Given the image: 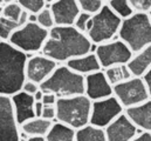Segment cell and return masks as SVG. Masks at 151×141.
<instances>
[{
	"label": "cell",
	"mask_w": 151,
	"mask_h": 141,
	"mask_svg": "<svg viewBox=\"0 0 151 141\" xmlns=\"http://www.w3.org/2000/svg\"><path fill=\"white\" fill-rule=\"evenodd\" d=\"M28 141H47L46 137H29Z\"/></svg>",
	"instance_id": "obj_40"
},
{
	"label": "cell",
	"mask_w": 151,
	"mask_h": 141,
	"mask_svg": "<svg viewBox=\"0 0 151 141\" xmlns=\"http://www.w3.org/2000/svg\"><path fill=\"white\" fill-rule=\"evenodd\" d=\"M46 1V5L48 6V5H50V4H53L54 1H56V0H45Z\"/></svg>",
	"instance_id": "obj_42"
},
{
	"label": "cell",
	"mask_w": 151,
	"mask_h": 141,
	"mask_svg": "<svg viewBox=\"0 0 151 141\" xmlns=\"http://www.w3.org/2000/svg\"><path fill=\"white\" fill-rule=\"evenodd\" d=\"M37 14H33V13H29L28 14V23H37Z\"/></svg>",
	"instance_id": "obj_41"
},
{
	"label": "cell",
	"mask_w": 151,
	"mask_h": 141,
	"mask_svg": "<svg viewBox=\"0 0 151 141\" xmlns=\"http://www.w3.org/2000/svg\"><path fill=\"white\" fill-rule=\"evenodd\" d=\"M43 93H53L58 98L84 94V76L72 70L66 64L58 65L53 73L40 85Z\"/></svg>",
	"instance_id": "obj_3"
},
{
	"label": "cell",
	"mask_w": 151,
	"mask_h": 141,
	"mask_svg": "<svg viewBox=\"0 0 151 141\" xmlns=\"http://www.w3.org/2000/svg\"><path fill=\"white\" fill-rule=\"evenodd\" d=\"M91 41L74 26H54L48 31L41 53L52 60L67 63L70 59L90 53Z\"/></svg>",
	"instance_id": "obj_1"
},
{
	"label": "cell",
	"mask_w": 151,
	"mask_h": 141,
	"mask_svg": "<svg viewBox=\"0 0 151 141\" xmlns=\"http://www.w3.org/2000/svg\"><path fill=\"white\" fill-rule=\"evenodd\" d=\"M129 2L135 12L147 13L151 8V0H129Z\"/></svg>",
	"instance_id": "obj_31"
},
{
	"label": "cell",
	"mask_w": 151,
	"mask_h": 141,
	"mask_svg": "<svg viewBox=\"0 0 151 141\" xmlns=\"http://www.w3.org/2000/svg\"><path fill=\"white\" fill-rule=\"evenodd\" d=\"M150 134H151V132H150Z\"/></svg>",
	"instance_id": "obj_47"
},
{
	"label": "cell",
	"mask_w": 151,
	"mask_h": 141,
	"mask_svg": "<svg viewBox=\"0 0 151 141\" xmlns=\"http://www.w3.org/2000/svg\"><path fill=\"white\" fill-rule=\"evenodd\" d=\"M104 75L107 78V80L109 81V84L111 86H116L128 79H130L132 76L130 70L128 68L127 64L125 65H115V66H110L108 68H104Z\"/></svg>",
	"instance_id": "obj_23"
},
{
	"label": "cell",
	"mask_w": 151,
	"mask_h": 141,
	"mask_svg": "<svg viewBox=\"0 0 151 141\" xmlns=\"http://www.w3.org/2000/svg\"><path fill=\"white\" fill-rule=\"evenodd\" d=\"M14 1H17V0H1V2H4V4H8V2H14Z\"/></svg>",
	"instance_id": "obj_43"
},
{
	"label": "cell",
	"mask_w": 151,
	"mask_h": 141,
	"mask_svg": "<svg viewBox=\"0 0 151 141\" xmlns=\"http://www.w3.org/2000/svg\"><path fill=\"white\" fill-rule=\"evenodd\" d=\"M58 99L59 98L55 94H53V93H43V97H42L41 102L45 106H55Z\"/></svg>",
	"instance_id": "obj_34"
},
{
	"label": "cell",
	"mask_w": 151,
	"mask_h": 141,
	"mask_svg": "<svg viewBox=\"0 0 151 141\" xmlns=\"http://www.w3.org/2000/svg\"><path fill=\"white\" fill-rule=\"evenodd\" d=\"M27 54L8 41L0 42V95L12 97L21 91L26 81Z\"/></svg>",
	"instance_id": "obj_2"
},
{
	"label": "cell",
	"mask_w": 151,
	"mask_h": 141,
	"mask_svg": "<svg viewBox=\"0 0 151 141\" xmlns=\"http://www.w3.org/2000/svg\"><path fill=\"white\" fill-rule=\"evenodd\" d=\"M11 100H12V105L14 108L15 119H17V122L19 124V126H21L24 122L35 118V113H34L35 100H34L33 95H29L24 91H20L18 93L13 94L11 97Z\"/></svg>",
	"instance_id": "obj_16"
},
{
	"label": "cell",
	"mask_w": 151,
	"mask_h": 141,
	"mask_svg": "<svg viewBox=\"0 0 151 141\" xmlns=\"http://www.w3.org/2000/svg\"><path fill=\"white\" fill-rule=\"evenodd\" d=\"M81 12L90 15L96 14L104 5V0H76Z\"/></svg>",
	"instance_id": "obj_27"
},
{
	"label": "cell",
	"mask_w": 151,
	"mask_h": 141,
	"mask_svg": "<svg viewBox=\"0 0 151 141\" xmlns=\"http://www.w3.org/2000/svg\"><path fill=\"white\" fill-rule=\"evenodd\" d=\"M39 89H40V85L33 82V81H29V80H26L24 82V85H22V88H21V91L26 92L29 95H34Z\"/></svg>",
	"instance_id": "obj_33"
},
{
	"label": "cell",
	"mask_w": 151,
	"mask_h": 141,
	"mask_svg": "<svg viewBox=\"0 0 151 141\" xmlns=\"http://www.w3.org/2000/svg\"><path fill=\"white\" fill-rule=\"evenodd\" d=\"M18 28H20L18 21H12L0 15V40L1 41H8L11 35Z\"/></svg>",
	"instance_id": "obj_25"
},
{
	"label": "cell",
	"mask_w": 151,
	"mask_h": 141,
	"mask_svg": "<svg viewBox=\"0 0 151 141\" xmlns=\"http://www.w3.org/2000/svg\"><path fill=\"white\" fill-rule=\"evenodd\" d=\"M42 97H43V92H42L41 89H39L38 92L33 95V98H34L35 101H41V100H42Z\"/></svg>",
	"instance_id": "obj_39"
},
{
	"label": "cell",
	"mask_w": 151,
	"mask_h": 141,
	"mask_svg": "<svg viewBox=\"0 0 151 141\" xmlns=\"http://www.w3.org/2000/svg\"><path fill=\"white\" fill-rule=\"evenodd\" d=\"M75 141H107V137L103 128L88 124L75 131Z\"/></svg>",
	"instance_id": "obj_22"
},
{
	"label": "cell",
	"mask_w": 151,
	"mask_h": 141,
	"mask_svg": "<svg viewBox=\"0 0 151 141\" xmlns=\"http://www.w3.org/2000/svg\"><path fill=\"white\" fill-rule=\"evenodd\" d=\"M123 112H124L123 106L119 104V101L114 95L91 101L89 124L95 127H100L104 129Z\"/></svg>",
	"instance_id": "obj_10"
},
{
	"label": "cell",
	"mask_w": 151,
	"mask_h": 141,
	"mask_svg": "<svg viewBox=\"0 0 151 141\" xmlns=\"http://www.w3.org/2000/svg\"><path fill=\"white\" fill-rule=\"evenodd\" d=\"M124 114L141 131L151 132V99L124 109Z\"/></svg>",
	"instance_id": "obj_17"
},
{
	"label": "cell",
	"mask_w": 151,
	"mask_h": 141,
	"mask_svg": "<svg viewBox=\"0 0 151 141\" xmlns=\"http://www.w3.org/2000/svg\"><path fill=\"white\" fill-rule=\"evenodd\" d=\"M19 133L11 97L0 95V141H19Z\"/></svg>",
	"instance_id": "obj_11"
},
{
	"label": "cell",
	"mask_w": 151,
	"mask_h": 141,
	"mask_svg": "<svg viewBox=\"0 0 151 141\" xmlns=\"http://www.w3.org/2000/svg\"><path fill=\"white\" fill-rule=\"evenodd\" d=\"M1 8H2V5L0 4V15H1Z\"/></svg>",
	"instance_id": "obj_45"
},
{
	"label": "cell",
	"mask_w": 151,
	"mask_h": 141,
	"mask_svg": "<svg viewBox=\"0 0 151 141\" xmlns=\"http://www.w3.org/2000/svg\"><path fill=\"white\" fill-rule=\"evenodd\" d=\"M94 53L102 70L115 65H125L134 54L131 49L119 39L99 44Z\"/></svg>",
	"instance_id": "obj_9"
},
{
	"label": "cell",
	"mask_w": 151,
	"mask_h": 141,
	"mask_svg": "<svg viewBox=\"0 0 151 141\" xmlns=\"http://www.w3.org/2000/svg\"><path fill=\"white\" fill-rule=\"evenodd\" d=\"M52 126H53V121L35 116L24 122L20 126V129L25 132L28 137H46Z\"/></svg>",
	"instance_id": "obj_20"
},
{
	"label": "cell",
	"mask_w": 151,
	"mask_h": 141,
	"mask_svg": "<svg viewBox=\"0 0 151 141\" xmlns=\"http://www.w3.org/2000/svg\"><path fill=\"white\" fill-rule=\"evenodd\" d=\"M37 24L40 25L42 28L45 30H50L55 26V23H54V18H53V14L49 9V7H45L43 9H41L37 14Z\"/></svg>",
	"instance_id": "obj_28"
},
{
	"label": "cell",
	"mask_w": 151,
	"mask_h": 141,
	"mask_svg": "<svg viewBox=\"0 0 151 141\" xmlns=\"http://www.w3.org/2000/svg\"><path fill=\"white\" fill-rule=\"evenodd\" d=\"M66 65L72 70H74L83 76L102 70L95 53H87L84 55L70 59L66 63Z\"/></svg>",
	"instance_id": "obj_18"
},
{
	"label": "cell",
	"mask_w": 151,
	"mask_h": 141,
	"mask_svg": "<svg viewBox=\"0 0 151 141\" xmlns=\"http://www.w3.org/2000/svg\"><path fill=\"white\" fill-rule=\"evenodd\" d=\"M107 5L109 6V8L113 11L114 13L121 18L122 20L131 17L135 11L131 7L129 0H108Z\"/></svg>",
	"instance_id": "obj_24"
},
{
	"label": "cell",
	"mask_w": 151,
	"mask_h": 141,
	"mask_svg": "<svg viewBox=\"0 0 151 141\" xmlns=\"http://www.w3.org/2000/svg\"><path fill=\"white\" fill-rule=\"evenodd\" d=\"M56 66H58L56 61L52 60L50 58L43 54L29 57L27 59L26 68H25L26 80L41 85L53 73Z\"/></svg>",
	"instance_id": "obj_12"
},
{
	"label": "cell",
	"mask_w": 151,
	"mask_h": 141,
	"mask_svg": "<svg viewBox=\"0 0 151 141\" xmlns=\"http://www.w3.org/2000/svg\"><path fill=\"white\" fill-rule=\"evenodd\" d=\"M84 95L91 101L113 95V86L107 80L103 70L84 76Z\"/></svg>",
	"instance_id": "obj_13"
},
{
	"label": "cell",
	"mask_w": 151,
	"mask_h": 141,
	"mask_svg": "<svg viewBox=\"0 0 151 141\" xmlns=\"http://www.w3.org/2000/svg\"><path fill=\"white\" fill-rule=\"evenodd\" d=\"M47 36L48 30L42 28L37 23H27L11 35L8 42L26 54L37 53L42 49Z\"/></svg>",
	"instance_id": "obj_7"
},
{
	"label": "cell",
	"mask_w": 151,
	"mask_h": 141,
	"mask_svg": "<svg viewBox=\"0 0 151 141\" xmlns=\"http://www.w3.org/2000/svg\"><path fill=\"white\" fill-rule=\"evenodd\" d=\"M91 17L90 14L88 13H84V12H80V14L76 17L75 21H74V27H75L77 31L87 34L89 32V30L93 26V20H91Z\"/></svg>",
	"instance_id": "obj_29"
},
{
	"label": "cell",
	"mask_w": 151,
	"mask_h": 141,
	"mask_svg": "<svg viewBox=\"0 0 151 141\" xmlns=\"http://www.w3.org/2000/svg\"><path fill=\"white\" fill-rule=\"evenodd\" d=\"M107 141H131L138 135V128L129 120L124 112L106 128Z\"/></svg>",
	"instance_id": "obj_14"
},
{
	"label": "cell",
	"mask_w": 151,
	"mask_h": 141,
	"mask_svg": "<svg viewBox=\"0 0 151 141\" xmlns=\"http://www.w3.org/2000/svg\"><path fill=\"white\" fill-rule=\"evenodd\" d=\"M17 2L21 6L24 11L33 14H38L41 9L47 6L45 0H17Z\"/></svg>",
	"instance_id": "obj_30"
},
{
	"label": "cell",
	"mask_w": 151,
	"mask_h": 141,
	"mask_svg": "<svg viewBox=\"0 0 151 141\" xmlns=\"http://www.w3.org/2000/svg\"><path fill=\"white\" fill-rule=\"evenodd\" d=\"M22 12L21 6L14 1V2H8V4H4L2 8H1V17L12 20V21H18L19 17Z\"/></svg>",
	"instance_id": "obj_26"
},
{
	"label": "cell",
	"mask_w": 151,
	"mask_h": 141,
	"mask_svg": "<svg viewBox=\"0 0 151 141\" xmlns=\"http://www.w3.org/2000/svg\"><path fill=\"white\" fill-rule=\"evenodd\" d=\"M42 108H43V104L41 101H35V104H34V113H35V116L37 118L41 116Z\"/></svg>",
	"instance_id": "obj_38"
},
{
	"label": "cell",
	"mask_w": 151,
	"mask_h": 141,
	"mask_svg": "<svg viewBox=\"0 0 151 141\" xmlns=\"http://www.w3.org/2000/svg\"><path fill=\"white\" fill-rule=\"evenodd\" d=\"M147 14H148V17H149V20H150V23H151V8L147 12Z\"/></svg>",
	"instance_id": "obj_44"
},
{
	"label": "cell",
	"mask_w": 151,
	"mask_h": 141,
	"mask_svg": "<svg viewBox=\"0 0 151 141\" xmlns=\"http://www.w3.org/2000/svg\"><path fill=\"white\" fill-rule=\"evenodd\" d=\"M28 14H29L28 12H26V11L22 9V12H21V14L19 17V20H18V24H19L20 27L24 26V25H26L28 23Z\"/></svg>",
	"instance_id": "obj_36"
},
{
	"label": "cell",
	"mask_w": 151,
	"mask_h": 141,
	"mask_svg": "<svg viewBox=\"0 0 151 141\" xmlns=\"http://www.w3.org/2000/svg\"><path fill=\"white\" fill-rule=\"evenodd\" d=\"M49 9L56 26H73L81 12L76 0H56L49 5Z\"/></svg>",
	"instance_id": "obj_15"
},
{
	"label": "cell",
	"mask_w": 151,
	"mask_h": 141,
	"mask_svg": "<svg viewBox=\"0 0 151 141\" xmlns=\"http://www.w3.org/2000/svg\"><path fill=\"white\" fill-rule=\"evenodd\" d=\"M93 26L87 33L89 40L94 44H103L113 40L118 34L122 19L118 18L107 4L91 17Z\"/></svg>",
	"instance_id": "obj_6"
},
{
	"label": "cell",
	"mask_w": 151,
	"mask_h": 141,
	"mask_svg": "<svg viewBox=\"0 0 151 141\" xmlns=\"http://www.w3.org/2000/svg\"><path fill=\"white\" fill-rule=\"evenodd\" d=\"M142 79H143V82H144V85H145V87L148 89L149 97L151 99V67L142 75Z\"/></svg>",
	"instance_id": "obj_35"
},
{
	"label": "cell",
	"mask_w": 151,
	"mask_h": 141,
	"mask_svg": "<svg viewBox=\"0 0 151 141\" xmlns=\"http://www.w3.org/2000/svg\"><path fill=\"white\" fill-rule=\"evenodd\" d=\"M40 118H43L46 120H50L53 122L56 121V108L55 106H45L42 108V113H41V116Z\"/></svg>",
	"instance_id": "obj_32"
},
{
	"label": "cell",
	"mask_w": 151,
	"mask_h": 141,
	"mask_svg": "<svg viewBox=\"0 0 151 141\" xmlns=\"http://www.w3.org/2000/svg\"><path fill=\"white\" fill-rule=\"evenodd\" d=\"M47 141H75V129L61 124L53 122L49 132L46 135Z\"/></svg>",
	"instance_id": "obj_21"
},
{
	"label": "cell",
	"mask_w": 151,
	"mask_h": 141,
	"mask_svg": "<svg viewBox=\"0 0 151 141\" xmlns=\"http://www.w3.org/2000/svg\"><path fill=\"white\" fill-rule=\"evenodd\" d=\"M117 36L132 53L139 52L151 45V23L148 14L144 12H135L131 17L122 20Z\"/></svg>",
	"instance_id": "obj_4"
},
{
	"label": "cell",
	"mask_w": 151,
	"mask_h": 141,
	"mask_svg": "<svg viewBox=\"0 0 151 141\" xmlns=\"http://www.w3.org/2000/svg\"><path fill=\"white\" fill-rule=\"evenodd\" d=\"M127 66L130 70L132 76L142 78V75L151 67V45L144 47L139 52L134 53Z\"/></svg>",
	"instance_id": "obj_19"
},
{
	"label": "cell",
	"mask_w": 151,
	"mask_h": 141,
	"mask_svg": "<svg viewBox=\"0 0 151 141\" xmlns=\"http://www.w3.org/2000/svg\"><path fill=\"white\" fill-rule=\"evenodd\" d=\"M131 141H151V134L149 132H143L138 134L136 138H134Z\"/></svg>",
	"instance_id": "obj_37"
},
{
	"label": "cell",
	"mask_w": 151,
	"mask_h": 141,
	"mask_svg": "<svg viewBox=\"0 0 151 141\" xmlns=\"http://www.w3.org/2000/svg\"><path fill=\"white\" fill-rule=\"evenodd\" d=\"M0 42H1V40H0Z\"/></svg>",
	"instance_id": "obj_46"
},
{
	"label": "cell",
	"mask_w": 151,
	"mask_h": 141,
	"mask_svg": "<svg viewBox=\"0 0 151 141\" xmlns=\"http://www.w3.org/2000/svg\"><path fill=\"white\" fill-rule=\"evenodd\" d=\"M113 95L119 101L124 109L139 105L150 99L143 79L139 76H131L130 79L114 86Z\"/></svg>",
	"instance_id": "obj_8"
},
{
	"label": "cell",
	"mask_w": 151,
	"mask_h": 141,
	"mask_svg": "<svg viewBox=\"0 0 151 141\" xmlns=\"http://www.w3.org/2000/svg\"><path fill=\"white\" fill-rule=\"evenodd\" d=\"M55 108L56 121L75 131L89 124L91 100L84 94L69 98H59Z\"/></svg>",
	"instance_id": "obj_5"
}]
</instances>
